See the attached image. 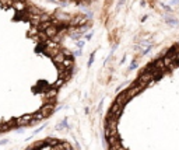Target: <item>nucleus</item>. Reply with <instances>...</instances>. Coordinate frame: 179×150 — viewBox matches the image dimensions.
Wrapping results in <instances>:
<instances>
[{
	"label": "nucleus",
	"mask_w": 179,
	"mask_h": 150,
	"mask_svg": "<svg viewBox=\"0 0 179 150\" xmlns=\"http://www.w3.org/2000/svg\"><path fill=\"white\" fill-rule=\"evenodd\" d=\"M62 52V48H60V45L57 42H53L51 39H48L46 42L43 43V54L48 55V56H51V58H55L57 54H60Z\"/></svg>",
	"instance_id": "obj_1"
},
{
	"label": "nucleus",
	"mask_w": 179,
	"mask_h": 150,
	"mask_svg": "<svg viewBox=\"0 0 179 150\" xmlns=\"http://www.w3.org/2000/svg\"><path fill=\"white\" fill-rule=\"evenodd\" d=\"M52 109H53V104H46V105H43L41 108V112L43 114V117H48L52 112Z\"/></svg>",
	"instance_id": "obj_7"
},
{
	"label": "nucleus",
	"mask_w": 179,
	"mask_h": 150,
	"mask_svg": "<svg viewBox=\"0 0 179 150\" xmlns=\"http://www.w3.org/2000/svg\"><path fill=\"white\" fill-rule=\"evenodd\" d=\"M119 147H120V145L119 146H109V150H118Z\"/></svg>",
	"instance_id": "obj_19"
},
{
	"label": "nucleus",
	"mask_w": 179,
	"mask_h": 150,
	"mask_svg": "<svg viewBox=\"0 0 179 150\" xmlns=\"http://www.w3.org/2000/svg\"><path fill=\"white\" fill-rule=\"evenodd\" d=\"M154 67H155V69H157V70H161V72H165V69H167V67H165V63H164V59H162V58H158L157 60H155V62H154Z\"/></svg>",
	"instance_id": "obj_4"
},
{
	"label": "nucleus",
	"mask_w": 179,
	"mask_h": 150,
	"mask_svg": "<svg viewBox=\"0 0 179 150\" xmlns=\"http://www.w3.org/2000/svg\"><path fill=\"white\" fill-rule=\"evenodd\" d=\"M39 150H53V147H52V146H49V145H45V146L41 147Z\"/></svg>",
	"instance_id": "obj_16"
},
{
	"label": "nucleus",
	"mask_w": 179,
	"mask_h": 150,
	"mask_svg": "<svg viewBox=\"0 0 179 150\" xmlns=\"http://www.w3.org/2000/svg\"><path fill=\"white\" fill-rule=\"evenodd\" d=\"M162 59H164V63H165V67H171V64L174 63V60H172L171 58H168V56H164Z\"/></svg>",
	"instance_id": "obj_10"
},
{
	"label": "nucleus",
	"mask_w": 179,
	"mask_h": 150,
	"mask_svg": "<svg viewBox=\"0 0 179 150\" xmlns=\"http://www.w3.org/2000/svg\"><path fill=\"white\" fill-rule=\"evenodd\" d=\"M91 37H93V34H87V37H85V38H87V39H91Z\"/></svg>",
	"instance_id": "obj_22"
},
{
	"label": "nucleus",
	"mask_w": 179,
	"mask_h": 150,
	"mask_svg": "<svg viewBox=\"0 0 179 150\" xmlns=\"http://www.w3.org/2000/svg\"><path fill=\"white\" fill-rule=\"evenodd\" d=\"M108 143H109V146H119V145H120V138H119V135L109 136V138H108Z\"/></svg>",
	"instance_id": "obj_5"
},
{
	"label": "nucleus",
	"mask_w": 179,
	"mask_h": 150,
	"mask_svg": "<svg viewBox=\"0 0 179 150\" xmlns=\"http://www.w3.org/2000/svg\"><path fill=\"white\" fill-rule=\"evenodd\" d=\"M118 150H126V149H125V147H122V146H120V147H119V149H118Z\"/></svg>",
	"instance_id": "obj_23"
},
{
	"label": "nucleus",
	"mask_w": 179,
	"mask_h": 150,
	"mask_svg": "<svg viewBox=\"0 0 179 150\" xmlns=\"http://www.w3.org/2000/svg\"><path fill=\"white\" fill-rule=\"evenodd\" d=\"M84 41H77V45H78V48H83L84 46Z\"/></svg>",
	"instance_id": "obj_17"
},
{
	"label": "nucleus",
	"mask_w": 179,
	"mask_h": 150,
	"mask_svg": "<svg viewBox=\"0 0 179 150\" xmlns=\"http://www.w3.org/2000/svg\"><path fill=\"white\" fill-rule=\"evenodd\" d=\"M49 1H55V0H49Z\"/></svg>",
	"instance_id": "obj_25"
},
{
	"label": "nucleus",
	"mask_w": 179,
	"mask_h": 150,
	"mask_svg": "<svg viewBox=\"0 0 179 150\" xmlns=\"http://www.w3.org/2000/svg\"><path fill=\"white\" fill-rule=\"evenodd\" d=\"M64 59H66V56L63 55V52H60V54L56 55L55 58H52V60H53V63L55 64H62Z\"/></svg>",
	"instance_id": "obj_6"
},
{
	"label": "nucleus",
	"mask_w": 179,
	"mask_h": 150,
	"mask_svg": "<svg viewBox=\"0 0 179 150\" xmlns=\"http://www.w3.org/2000/svg\"><path fill=\"white\" fill-rule=\"evenodd\" d=\"M46 97H49V98H53V97H56V90L52 88V90H48V93L45 94Z\"/></svg>",
	"instance_id": "obj_11"
},
{
	"label": "nucleus",
	"mask_w": 179,
	"mask_h": 150,
	"mask_svg": "<svg viewBox=\"0 0 179 150\" xmlns=\"http://www.w3.org/2000/svg\"><path fill=\"white\" fill-rule=\"evenodd\" d=\"M46 21H51V14L42 13L41 14V22H46Z\"/></svg>",
	"instance_id": "obj_9"
},
{
	"label": "nucleus",
	"mask_w": 179,
	"mask_h": 150,
	"mask_svg": "<svg viewBox=\"0 0 179 150\" xmlns=\"http://www.w3.org/2000/svg\"><path fill=\"white\" fill-rule=\"evenodd\" d=\"M1 130H3V126H1V125H0V132H1Z\"/></svg>",
	"instance_id": "obj_24"
},
{
	"label": "nucleus",
	"mask_w": 179,
	"mask_h": 150,
	"mask_svg": "<svg viewBox=\"0 0 179 150\" xmlns=\"http://www.w3.org/2000/svg\"><path fill=\"white\" fill-rule=\"evenodd\" d=\"M42 118H45V117H43V114L41 112V111H39V112H36V114L34 115V121H41Z\"/></svg>",
	"instance_id": "obj_12"
},
{
	"label": "nucleus",
	"mask_w": 179,
	"mask_h": 150,
	"mask_svg": "<svg viewBox=\"0 0 179 150\" xmlns=\"http://www.w3.org/2000/svg\"><path fill=\"white\" fill-rule=\"evenodd\" d=\"M64 128H66V119H64L63 122H60V124L57 125V128H56V129H59V130H60V129H64Z\"/></svg>",
	"instance_id": "obj_15"
},
{
	"label": "nucleus",
	"mask_w": 179,
	"mask_h": 150,
	"mask_svg": "<svg viewBox=\"0 0 179 150\" xmlns=\"http://www.w3.org/2000/svg\"><path fill=\"white\" fill-rule=\"evenodd\" d=\"M63 83H64V79H62V77H59V79H57V81L55 83V87H59V86H62Z\"/></svg>",
	"instance_id": "obj_14"
},
{
	"label": "nucleus",
	"mask_w": 179,
	"mask_h": 150,
	"mask_svg": "<svg viewBox=\"0 0 179 150\" xmlns=\"http://www.w3.org/2000/svg\"><path fill=\"white\" fill-rule=\"evenodd\" d=\"M80 55V51H76V52H73V56H78Z\"/></svg>",
	"instance_id": "obj_21"
},
{
	"label": "nucleus",
	"mask_w": 179,
	"mask_h": 150,
	"mask_svg": "<svg viewBox=\"0 0 179 150\" xmlns=\"http://www.w3.org/2000/svg\"><path fill=\"white\" fill-rule=\"evenodd\" d=\"M16 121H17V125H21V126H24V125H28L30 122L34 121V115H31V114H27V115H22L21 118L16 119Z\"/></svg>",
	"instance_id": "obj_2"
},
{
	"label": "nucleus",
	"mask_w": 179,
	"mask_h": 150,
	"mask_svg": "<svg viewBox=\"0 0 179 150\" xmlns=\"http://www.w3.org/2000/svg\"><path fill=\"white\" fill-rule=\"evenodd\" d=\"M13 7L16 9L17 11H24L27 9V3L25 1H22V0H14V4H13Z\"/></svg>",
	"instance_id": "obj_3"
},
{
	"label": "nucleus",
	"mask_w": 179,
	"mask_h": 150,
	"mask_svg": "<svg viewBox=\"0 0 179 150\" xmlns=\"http://www.w3.org/2000/svg\"><path fill=\"white\" fill-rule=\"evenodd\" d=\"M123 4H125V0H119V3H118V9H119V7H122Z\"/></svg>",
	"instance_id": "obj_18"
},
{
	"label": "nucleus",
	"mask_w": 179,
	"mask_h": 150,
	"mask_svg": "<svg viewBox=\"0 0 179 150\" xmlns=\"http://www.w3.org/2000/svg\"><path fill=\"white\" fill-rule=\"evenodd\" d=\"M136 66H137V63H136V62H133V63L130 64V69H134V67H136Z\"/></svg>",
	"instance_id": "obj_20"
},
{
	"label": "nucleus",
	"mask_w": 179,
	"mask_h": 150,
	"mask_svg": "<svg viewBox=\"0 0 179 150\" xmlns=\"http://www.w3.org/2000/svg\"><path fill=\"white\" fill-rule=\"evenodd\" d=\"M64 69H72V66H73V58H66L63 60V63H62Z\"/></svg>",
	"instance_id": "obj_8"
},
{
	"label": "nucleus",
	"mask_w": 179,
	"mask_h": 150,
	"mask_svg": "<svg viewBox=\"0 0 179 150\" xmlns=\"http://www.w3.org/2000/svg\"><path fill=\"white\" fill-rule=\"evenodd\" d=\"M167 22H169V25H179L178 24V20H175V18H174V20H172V18H167Z\"/></svg>",
	"instance_id": "obj_13"
}]
</instances>
